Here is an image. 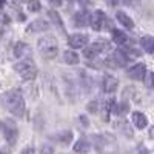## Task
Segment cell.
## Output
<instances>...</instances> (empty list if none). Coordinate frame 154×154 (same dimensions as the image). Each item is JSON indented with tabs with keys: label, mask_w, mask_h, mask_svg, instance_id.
<instances>
[{
	"label": "cell",
	"mask_w": 154,
	"mask_h": 154,
	"mask_svg": "<svg viewBox=\"0 0 154 154\" xmlns=\"http://www.w3.org/2000/svg\"><path fill=\"white\" fill-rule=\"evenodd\" d=\"M0 130H2L3 137H5V140H6L9 145H14V143L17 142L19 128H17V125H16L14 120H11V119L2 120V123H0Z\"/></svg>",
	"instance_id": "cell-5"
},
{
	"label": "cell",
	"mask_w": 154,
	"mask_h": 154,
	"mask_svg": "<svg viewBox=\"0 0 154 154\" xmlns=\"http://www.w3.org/2000/svg\"><path fill=\"white\" fill-rule=\"evenodd\" d=\"M49 2L53 3V5H56V6H60L62 5V0H49Z\"/></svg>",
	"instance_id": "cell-29"
},
{
	"label": "cell",
	"mask_w": 154,
	"mask_h": 154,
	"mask_svg": "<svg viewBox=\"0 0 154 154\" xmlns=\"http://www.w3.org/2000/svg\"><path fill=\"white\" fill-rule=\"evenodd\" d=\"M116 19H117V22H119L120 25H123L126 29H133V28H134L133 19H131L130 16H126L123 11H117V12H116Z\"/></svg>",
	"instance_id": "cell-14"
},
{
	"label": "cell",
	"mask_w": 154,
	"mask_h": 154,
	"mask_svg": "<svg viewBox=\"0 0 154 154\" xmlns=\"http://www.w3.org/2000/svg\"><path fill=\"white\" fill-rule=\"evenodd\" d=\"M128 77L133 80H143L145 79V74H146V66H145V63H137V65H133L130 69L126 71Z\"/></svg>",
	"instance_id": "cell-8"
},
{
	"label": "cell",
	"mask_w": 154,
	"mask_h": 154,
	"mask_svg": "<svg viewBox=\"0 0 154 154\" xmlns=\"http://www.w3.org/2000/svg\"><path fill=\"white\" fill-rule=\"evenodd\" d=\"M137 2H139V0H123L125 5H136Z\"/></svg>",
	"instance_id": "cell-28"
},
{
	"label": "cell",
	"mask_w": 154,
	"mask_h": 154,
	"mask_svg": "<svg viewBox=\"0 0 154 154\" xmlns=\"http://www.w3.org/2000/svg\"><path fill=\"white\" fill-rule=\"evenodd\" d=\"M97 106H99V100H93L91 103L88 105V111H91V112H97Z\"/></svg>",
	"instance_id": "cell-24"
},
{
	"label": "cell",
	"mask_w": 154,
	"mask_h": 154,
	"mask_svg": "<svg viewBox=\"0 0 154 154\" xmlns=\"http://www.w3.org/2000/svg\"><path fill=\"white\" fill-rule=\"evenodd\" d=\"M68 45L71 48H85L88 45V35L86 34H72L68 37Z\"/></svg>",
	"instance_id": "cell-9"
},
{
	"label": "cell",
	"mask_w": 154,
	"mask_h": 154,
	"mask_svg": "<svg viewBox=\"0 0 154 154\" xmlns=\"http://www.w3.org/2000/svg\"><path fill=\"white\" fill-rule=\"evenodd\" d=\"M20 154H34V148H31V146H28V148H25Z\"/></svg>",
	"instance_id": "cell-26"
},
{
	"label": "cell",
	"mask_w": 154,
	"mask_h": 154,
	"mask_svg": "<svg viewBox=\"0 0 154 154\" xmlns=\"http://www.w3.org/2000/svg\"><path fill=\"white\" fill-rule=\"evenodd\" d=\"M71 139H72V131H68V130L54 136V140L59 142V143H62V145H68L71 142Z\"/></svg>",
	"instance_id": "cell-17"
},
{
	"label": "cell",
	"mask_w": 154,
	"mask_h": 154,
	"mask_svg": "<svg viewBox=\"0 0 154 154\" xmlns=\"http://www.w3.org/2000/svg\"><path fill=\"white\" fill-rule=\"evenodd\" d=\"M28 53H31V48L26 43H22V42L16 43V46H14V56L16 57H23V56H26Z\"/></svg>",
	"instance_id": "cell-18"
},
{
	"label": "cell",
	"mask_w": 154,
	"mask_h": 154,
	"mask_svg": "<svg viewBox=\"0 0 154 154\" xmlns=\"http://www.w3.org/2000/svg\"><path fill=\"white\" fill-rule=\"evenodd\" d=\"M140 43H142V48L146 51L148 54H151L152 51H154V38H152L151 35H145V37H142Z\"/></svg>",
	"instance_id": "cell-21"
},
{
	"label": "cell",
	"mask_w": 154,
	"mask_h": 154,
	"mask_svg": "<svg viewBox=\"0 0 154 154\" xmlns=\"http://www.w3.org/2000/svg\"><path fill=\"white\" fill-rule=\"evenodd\" d=\"M105 51H109V43L106 40H99V42H94L93 45H89L88 48H85V57L94 59L99 54L105 53Z\"/></svg>",
	"instance_id": "cell-6"
},
{
	"label": "cell",
	"mask_w": 154,
	"mask_h": 154,
	"mask_svg": "<svg viewBox=\"0 0 154 154\" xmlns=\"http://www.w3.org/2000/svg\"><path fill=\"white\" fill-rule=\"evenodd\" d=\"M2 105L17 117H23L25 114V99L20 89H9L0 96Z\"/></svg>",
	"instance_id": "cell-1"
},
{
	"label": "cell",
	"mask_w": 154,
	"mask_h": 154,
	"mask_svg": "<svg viewBox=\"0 0 154 154\" xmlns=\"http://www.w3.org/2000/svg\"><path fill=\"white\" fill-rule=\"evenodd\" d=\"M14 69L20 74V77L23 80H31L37 75V66H35L34 60L29 59V57L20 60L17 65H14Z\"/></svg>",
	"instance_id": "cell-3"
},
{
	"label": "cell",
	"mask_w": 154,
	"mask_h": 154,
	"mask_svg": "<svg viewBox=\"0 0 154 154\" xmlns=\"http://www.w3.org/2000/svg\"><path fill=\"white\" fill-rule=\"evenodd\" d=\"M119 86V80L112 75H105L103 77V89L106 93H114Z\"/></svg>",
	"instance_id": "cell-15"
},
{
	"label": "cell",
	"mask_w": 154,
	"mask_h": 154,
	"mask_svg": "<svg viewBox=\"0 0 154 154\" xmlns=\"http://www.w3.org/2000/svg\"><path fill=\"white\" fill-rule=\"evenodd\" d=\"M112 40L117 45H126L128 43V37L125 32L119 31V29H112Z\"/></svg>",
	"instance_id": "cell-20"
},
{
	"label": "cell",
	"mask_w": 154,
	"mask_h": 154,
	"mask_svg": "<svg viewBox=\"0 0 154 154\" xmlns=\"http://www.w3.org/2000/svg\"><path fill=\"white\" fill-rule=\"evenodd\" d=\"M38 51L40 56L43 59H54L59 53V46H57V40L53 35H45L42 38H38Z\"/></svg>",
	"instance_id": "cell-2"
},
{
	"label": "cell",
	"mask_w": 154,
	"mask_h": 154,
	"mask_svg": "<svg viewBox=\"0 0 154 154\" xmlns=\"http://www.w3.org/2000/svg\"><path fill=\"white\" fill-rule=\"evenodd\" d=\"M28 8H29V11H38L40 9V0H31L28 3Z\"/></svg>",
	"instance_id": "cell-23"
},
{
	"label": "cell",
	"mask_w": 154,
	"mask_h": 154,
	"mask_svg": "<svg viewBox=\"0 0 154 154\" xmlns=\"http://www.w3.org/2000/svg\"><path fill=\"white\" fill-rule=\"evenodd\" d=\"M63 60H65L68 65H77L79 63V56H77V53H74V51L71 49H66L65 53H63Z\"/></svg>",
	"instance_id": "cell-19"
},
{
	"label": "cell",
	"mask_w": 154,
	"mask_h": 154,
	"mask_svg": "<svg viewBox=\"0 0 154 154\" xmlns=\"http://www.w3.org/2000/svg\"><path fill=\"white\" fill-rule=\"evenodd\" d=\"M139 154H149V151H148L146 148H143V146H142V148L139 149Z\"/></svg>",
	"instance_id": "cell-30"
},
{
	"label": "cell",
	"mask_w": 154,
	"mask_h": 154,
	"mask_svg": "<svg viewBox=\"0 0 154 154\" xmlns=\"http://www.w3.org/2000/svg\"><path fill=\"white\" fill-rule=\"evenodd\" d=\"M133 123H134L136 128H139V130H145V128L148 126V119H146V116L143 112L134 111L133 112Z\"/></svg>",
	"instance_id": "cell-11"
},
{
	"label": "cell",
	"mask_w": 154,
	"mask_h": 154,
	"mask_svg": "<svg viewBox=\"0 0 154 154\" xmlns=\"http://www.w3.org/2000/svg\"><path fill=\"white\" fill-rule=\"evenodd\" d=\"M69 2H77V0H69ZM79 2H80V0H79Z\"/></svg>",
	"instance_id": "cell-33"
},
{
	"label": "cell",
	"mask_w": 154,
	"mask_h": 154,
	"mask_svg": "<svg viewBox=\"0 0 154 154\" xmlns=\"http://www.w3.org/2000/svg\"><path fill=\"white\" fill-rule=\"evenodd\" d=\"M106 22V16H105V12L103 11H94L91 16H89V25H91V28L94 31H100L102 28H103V25Z\"/></svg>",
	"instance_id": "cell-7"
},
{
	"label": "cell",
	"mask_w": 154,
	"mask_h": 154,
	"mask_svg": "<svg viewBox=\"0 0 154 154\" xmlns=\"http://www.w3.org/2000/svg\"><path fill=\"white\" fill-rule=\"evenodd\" d=\"M48 16H49L51 20H53L54 25H57V28H59L60 31H63V23H62V19H60V16L57 14V12L51 9V11H48Z\"/></svg>",
	"instance_id": "cell-22"
},
{
	"label": "cell",
	"mask_w": 154,
	"mask_h": 154,
	"mask_svg": "<svg viewBox=\"0 0 154 154\" xmlns=\"http://www.w3.org/2000/svg\"><path fill=\"white\" fill-rule=\"evenodd\" d=\"M94 146L102 154H112L116 151V140L108 134H99L93 137Z\"/></svg>",
	"instance_id": "cell-4"
},
{
	"label": "cell",
	"mask_w": 154,
	"mask_h": 154,
	"mask_svg": "<svg viewBox=\"0 0 154 154\" xmlns=\"http://www.w3.org/2000/svg\"><path fill=\"white\" fill-rule=\"evenodd\" d=\"M145 75L148 77V79H146V85H148V86H151V85H152V74H151V72H148V74H145Z\"/></svg>",
	"instance_id": "cell-27"
},
{
	"label": "cell",
	"mask_w": 154,
	"mask_h": 154,
	"mask_svg": "<svg viewBox=\"0 0 154 154\" xmlns=\"http://www.w3.org/2000/svg\"><path fill=\"white\" fill-rule=\"evenodd\" d=\"M108 63H111V66H114V68H117V66L122 68V66H125L128 63V60H126V57L123 54V51L119 49V51H116V53H112V56L108 59Z\"/></svg>",
	"instance_id": "cell-10"
},
{
	"label": "cell",
	"mask_w": 154,
	"mask_h": 154,
	"mask_svg": "<svg viewBox=\"0 0 154 154\" xmlns=\"http://www.w3.org/2000/svg\"><path fill=\"white\" fill-rule=\"evenodd\" d=\"M89 149H91V142H89L88 139H85V137L79 139V140L74 143V151H75L77 154H86Z\"/></svg>",
	"instance_id": "cell-13"
},
{
	"label": "cell",
	"mask_w": 154,
	"mask_h": 154,
	"mask_svg": "<svg viewBox=\"0 0 154 154\" xmlns=\"http://www.w3.org/2000/svg\"><path fill=\"white\" fill-rule=\"evenodd\" d=\"M40 154H54V152H53V146H49V145H45V146H42V151H40Z\"/></svg>",
	"instance_id": "cell-25"
},
{
	"label": "cell",
	"mask_w": 154,
	"mask_h": 154,
	"mask_svg": "<svg viewBox=\"0 0 154 154\" xmlns=\"http://www.w3.org/2000/svg\"><path fill=\"white\" fill-rule=\"evenodd\" d=\"M88 22H89V14H88L86 11H79V12L74 16L75 26H86Z\"/></svg>",
	"instance_id": "cell-16"
},
{
	"label": "cell",
	"mask_w": 154,
	"mask_h": 154,
	"mask_svg": "<svg viewBox=\"0 0 154 154\" xmlns=\"http://www.w3.org/2000/svg\"><path fill=\"white\" fill-rule=\"evenodd\" d=\"M0 154H8L6 151H3V149H0Z\"/></svg>",
	"instance_id": "cell-32"
},
{
	"label": "cell",
	"mask_w": 154,
	"mask_h": 154,
	"mask_svg": "<svg viewBox=\"0 0 154 154\" xmlns=\"http://www.w3.org/2000/svg\"><path fill=\"white\" fill-rule=\"evenodd\" d=\"M5 3H6V0H0V6H3Z\"/></svg>",
	"instance_id": "cell-31"
},
{
	"label": "cell",
	"mask_w": 154,
	"mask_h": 154,
	"mask_svg": "<svg viewBox=\"0 0 154 154\" xmlns=\"http://www.w3.org/2000/svg\"><path fill=\"white\" fill-rule=\"evenodd\" d=\"M48 28H49V25H48L46 20L37 19V20L31 22V25L28 26V31H29V32H42V31H46Z\"/></svg>",
	"instance_id": "cell-12"
}]
</instances>
